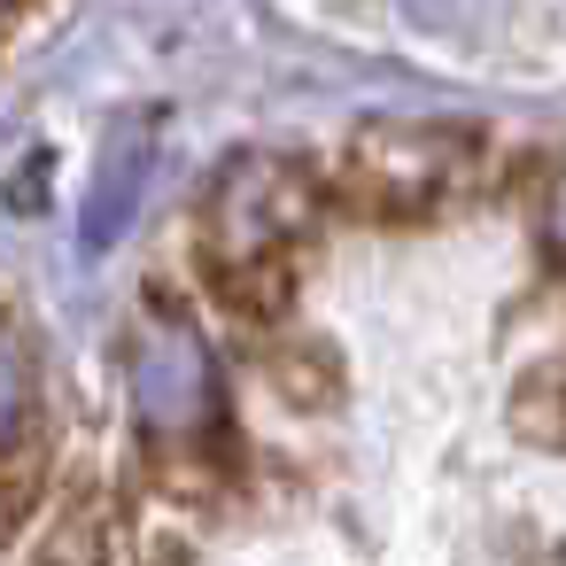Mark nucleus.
I'll return each mask as SVG.
<instances>
[{"label":"nucleus","mask_w":566,"mask_h":566,"mask_svg":"<svg viewBox=\"0 0 566 566\" xmlns=\"http://www.w3.org/2000/svg\"><path fill=\"white\" fill-rule=\"evenodd\" d=\"M9 17H17V0H0V24H9Z\"/></svg>","instance_id":"obj_5"},{"label":"nucleus","mask_w":566,"mask_h":566,"mask_svg":"<svg viewBox=\"0 0 566 566\" xmlns=\"http://www.w3.org/2000/svg\"><path fill=\"white\" fill-rule=\"evenodd\" d=\"M326 202L365 226H427L458 202H473L496 179V156L481 133L458 125H365L318 164Z\"/></svg>","instance_id":"obj_2"},{"label":"nucleus","mask_w":566,"mask_h":566,"mask_svg":"<svg viewBox=\"0 0 566 566\" xmlns=\"http://www.w3.org/2000/svg\"><path fill=\"white\" fill-rule=\"evenodd\" d=\"M326 210L334 202H326L318 164H272V156L226 164L202 210V241H195L202 287L218 295V311L241 326H280L303 280V249Z\"/></svg>","instance_id":"obj_1"},{"label":"nucleus","mask_w":566,"mask_h":566,"mask_svg":"<svg viewBox=\"0 0 566 566\" xmlns=\"http://www.w3.org/2000/svg\"><path fill=\"white\" fill-rule=\"evenodd\" d=\"M24 419H32V373H24L9 349H0V450L24 434Z\"/></svg>","instance_id":"obj_4"},{"label":"nucleus","mask_w":566,"mask_h":566,"mask_svg":"<svg viewBox=\"0 0 566 566\" xmlns=\"http://www.w3.org/2000/svg\"><path fill=\"white\" fill-rule=\"evenodd\" d=\"M512 427H520L527 442L566 450V365H535V373L520 380V396H512Z\"/></svg>","instance_id":"obj_3"}]
</instances>
